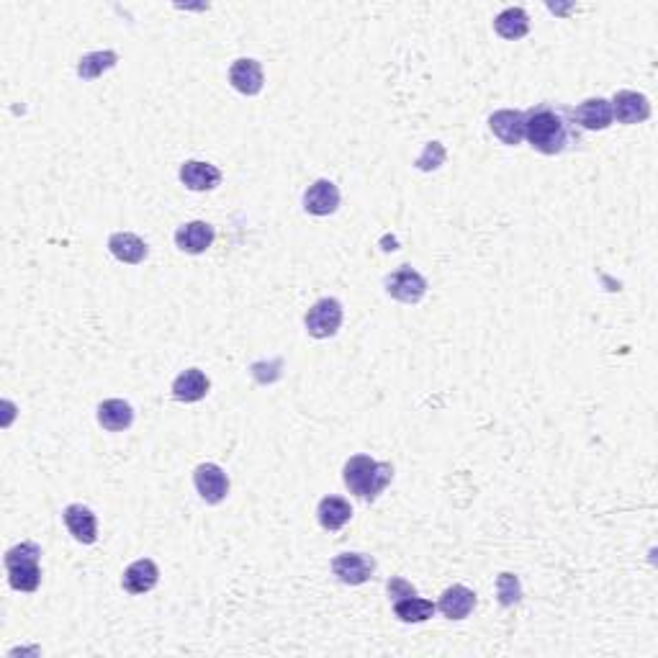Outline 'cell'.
<instances>
[{
  "label": "cell",
  "mask_w": 658,
  "mask_h": 658,
  "mask_svg": "<svg viewBox=\"0 0 658 658\" xmlns=\"http://www.w3.org/2000/svg\"><path fill=\"white\" fill-rule=\"evenodd\" d=\"M524 139L543 155H561L579 142L573 108L538 104L524 111Z\"/></svg>",
  "instance_id": "obj_1"
},
{
  "label": "cell",
  "mask_w": 658,
  "mask_h": 658,
  "mask_svg": "<svg viewBox=\"0 0 658 658\" xmlns=\"http://www.w3.org/2000/svg\"><path fill=\"white\" fill-rule=\"evenodd\" d=\"M344 486L350 492L360 496V499H368L374 502L378 494L384 492L394 479V468L391 464H381L371 455H353L347 464H344Z\"/></svg>",
  "instance_id": "obj_2"
},
{
  "label": "cell",
  "mask_w": 658,
  "mask_h": 658,
  "mask_svg": "<svg viewBox=\"0 0 658 658\" xmlns=\"http://www.w3.org/2000/svg\"><path fill=\"white\" fill-rule=\"evenodd\" d=\"M42 548L36 543H21L5 553V569L8 582L15 592H36L42 583V569H39Z\"/></svg>",
  "instance_id": "obj_3"
},
{
  "label": "cell",
  "mask_w": 658,
  "mask_h": 658,
  "mask_svg": "<svg viewBox=\"0 0 658 658\" xmlns=\"http://www.w3.org/2000/svg\"><path fill=\"white\" fill-rule=\"evenodd\" d=\"M343 324V304L337 299H319L306 314V332L316 340H327L337 334Z\"/></svg>",
  "instance_id": "obj_4"
},
{
  "label": "cell",
  "mask_w": 658,
  "mask_h": 658,
  "mask_svg": "<svg viewBox=\"0 0 658 658\" xmlns=\"http://www.w3.org/2000/svg\"><path fill=\"white\" fill-rule=\"evenodd\" d=\"M386 291H389L391 299L402 301V304H419L427 294V281L414 268L402 265L386 278Z\"/></svg>",
  "instance_id": "obj_5"
},
{
  "label": "cell",
  "mask_w": 658,
  "mask_h": 658,
  "mask_svg": "<svg viewBox=\"0 0 658 658\" xmlns=\"http://www.w3.org/2000/svg\"><path fill=\"white\" fill-rule=\"evenodd\" d=\"M194 484L195 492L201 494V499L209 502V504L224 502L226 494H229V479H226V474L216 464L198 465L194 474Z\"/></svg>",
  "instance_id": "obj_6"
},
{
  "label": "cell",
  "mask_w": 658,
  "mask_h": 658,
  "mask_svg": "<svg viewBox=\"0 0 658 658\" xmlns=\"http://www.w3.org/2000/svg\"><path fill=\"white\" fill-rule=\"evenodd\" d=\"M375 571V561L363 553H340L332 561V573L343 583L358 586L365 583Z\"/></svg>",
  "instance_id": "obj_7"
},
{
  "label": "cell",
  "mask_w": 658,
  "mask_h": 658,
  "mask_svg": "<svg viewBox=\"0 0 658 658\" xmlns=\"http://www.w3.org/2000/svg\"><path fill=\"white\" fill-rule=\"evenodd\" d=\"M613 116L620 124H641L651 116V104L643 93L635 90H620L613 98Z\"/></svg>",
  "instance_id": "obj_8"
},
{
  "label": "cell",
  "mask_w": 658,
  "mask_h": 658,
  "mask_svg": "<svg viewBox=\"0 0 658 658\" xmlns=\"http://www.w3.org/2000/svg\"><path fill=\"white\" fill-rule=\"evenodd\" d=\"M489 126H492L494 136L507 145V147H517L520 142L524 139V114L523 111H512V108H502L492 114L489 119Z\"/></svg>",
  "instance_id": "obj_9"
},
{
  "label": "cell",
  "mask_w": 658,
  "mask_h": 658,
  "mask_svg": "<svg viewBox=\"0 0 658 658\" xmlns=\"http://www.w3.org/2000/svg\"><path fill=\"white\" fill-rule=\"evenodd\" d=\"M337 206H340V191L332 180H316L304 194V209L314 216H329L337 211Z\"/></svg>",
  "instance_id": "obj_10"
},
{
  "label": "cell",
  "mask_w": 658,
  "mask_h": 658,
  "mask_svg": "<svg viewBox=\"0 0 658 658\" xmlns=\"http://www.w3.org/2000/svg\"><path fill=\"white\" fill-rule=\"evenodd\" d=\"M613 104L607 98H589L579 108H573V121L589 129V132H602L613 124Z\"/></svg>",
  "instance_id": "obj_11"
},
{
  "label": "cell",
  "mask_w": 658,
  "mask_h": 658,
  "mask_svg": "<svg viewBox=\"0 0 658 658\" xmlns=\"http://www.w3.org/2000/svg\"><path fill=\"white\" fill-rule=\"evenodd\" d=\"M62 517H65V524H67V530L73 533V538L77 543H83V545L95 543V538H98V520H95V514L88 507L70 504V507H65Z\"/></svg>",
  "instance_id": "obj_12"
},
{
  "label": "cell",
  "mask_w": 658,
  "mask_h": 658,
  "mask_svg": "<svg viewBox=\"0 0 658 658\" xmlns=\"http://www.w3.org/2000/svg\"><path fill=\"white\" fill-rule=\"evenodd\" d=\"M180 180L191 191H211L222 183V170L216 164L201 163V160H188L180 167Z\"/></svg>",
  "instance_id": "obj_13"
},
{
  "label": "cell",
  "mask_w": 658,
  "mask_h": 658,
  "mask_svg": "<svg viewBox=\"0 0 658 658\" xmlns=\"http://www.w3.org/2000/svg\"><path fill=\"white\" fill-rule=\"evenodd\" d=\"M474 607H476V594L464 583H455V586L445 589L440 602H437V610L448 620H465L468 614L474 613Z\"/></svg>",
  "instance_id": "obj_14"
},
{
  "label": "cell",
  "mask_w": 658,
  "mask_h": 658,
  "mask_svg": "<svg viewBox=\"0 0 658 658\" xmlns=\"http://www.w3.org/2000/svg\"><path fill=\"white\" fill-rule=\"evenodd\" d=\"M229 83L232 88L240 90L244 95H257L263 90V67L260 62L242 57L229 67Z\"/></svg>",
  "instance_id": "obj_15"
},
{
  "label": "cell",
  "mask_w": 658,
  "mask_h": 658,
  "mask_svg": "<svg viewBox=\"0 0 658 658\" xmlns=\"http://www.w3.org/2000/svg\"><path fill=\"white\" fill-rule=\"evenodd\" d=\"M157 579H160V571L155 566V561H150V558H139V561H135L129 569L124 571L121 586H124L129 594H145V592L155 589Z\"/></svg>",
  "instance_id": "obj_16"
},
{
  "label": "cell",
  "mask_w": 658,
  "mask_h": 658,
  "mask_svg": "<svg viewBox=\"0 0 658 658\" xmlns=\"http://www.w3.org/2000/svg\"><path fill=\"white\" fill-rule=\"evenodd\" d=\"M211 242H214V226L206 222H188L175 232V244L188 254L206 253Z\"/></svg>",
  "instance_id": "obj_17"
},
{
  "label": "cell",
  "mask_w": 658,
  "mask_h": 658,
  "mask_svg": "<svg viewBox=\"0 0 658 658\" xmlns=\"http://www.w3.org/2000/svg\"><path fill=\"white\" fill-rule=\"evenodd\" d=\"M209 378L204 371L198 368H188L173 381V396L178 402H185V404H194V402H201L206 394H209Z\"/></svg>",
  "instance_id": "obj_18"
},
{
  "label": "cell",
  "mask_w": 658,
  "mask_h": 658,
  "mask_svg": "<svg viewBox=\"0 0 658 658\" xmlns=\"http://www.w3.org/2000/svg\"><path fill=\"white\" fill-rule=\"evenodd\" d=\"M108 250H111V254H114L116 260L126 263V265H139V263L147 257V253H150L145 240H139L132 232H116V234H111V237H108Z\"/></svg>",
  "instance_id": "obj_19"
},
{
  "label": "cell",
  "mask_w": 658,
  "mask_h": 658,
  "mask_svg": "<svg viewBox=\"0 0 658 658\" xmlns=\"http://www.w3.org/2000/svg\"><path fill=\"white\" fill-rule=\"evenodd\" d=\"M135 422V409L126 404L124 399H105L104 404L98 406V424L108 430V433H121L129 430Z\"/></svg>",
  "instance_id": "obj_20"
},
{
  "label": "cell",
  "mask_w": 658,
  "mask_h": 658,
  "mask_svg": "<svg viewBox=\"0 0 658 658\" xmlns=\"http://www.w3.org/2000/svg\"><path fill=\"white\" fill-rule=\"evenodd\" d=\"M316 517H319V524L324 530L334 533V530H340L350 523L353 507H350V502H344L343 496H324L316 507Z\"/></svg>",
  "instance_id": "obj_21"
},
{
  "label": "cell",
  "mask_w": 658,
  "mask_h": 658,
  "mask_svg": "<svg viewBox=\"0 0 658 658\" xmlns=\"http://www.w3.org/2000/svg\"><path fill=\"white\" fill-rule=\"evenodd\" d=\"M494 29H496V34L502 39L517 42L530 31V18H527L523 8H507V11H502L494 18Z\"/></svg>",
  "instance_id": "obj_22"
},
{
  "label": "cell",
  "mask_w": 658,
  "mask_h": 658,
  "mask_svg": "<svg viewBox=\"0 0 658 658\" xmlns=\"http://www.w3.org/2000/svg\"><path fill=\"white\" fill-rule=\"evenodd\" d=\"M116 62H119V55L111 52V49H105V52H90V55L80 57V62H77V75L83 77V80H95V77H101L104 73H108V70H114Z\"/></svg>",
  "instance_id": "obj_23"
},
{
  "label": "cell",
  "mask_w": 658,
  "mask_h": 658,
  "mask_svg": "<svg viewBox=\"0 0 658 658\" xmlns=\"http://www.w3.org/2000/svg\"><path fill=\"white\" fill-rule=\"evenodd\" d=\"M394 613L396 617L402 620V623H424V620H430L434 614V604L430 599H422V597H404L399 599V602H394Z\"/></svg>",
  "instance_id": "obj_24"
},
{
  "label": "cell",
  "mask_w": 658,
  "mask_h": 658,
  "mask_svg": "<svg viewBox=\"0 0 658 658\" xmlns=\"http://www.w3.org/2000/svg\"><path fill=\"white\" fill-rule=\"evenodd\" d=\"M496 597L499 602L504 604V607H512V604H517L520 599H523V583L520 579L514 576V573H499V579H496Z\"/></svg>",
  "instance_id": "obj_25"
},
{
  "label": "cell",
  "mask_w": 658,
  "mask_h": 658,
  "mask_svg": "<svg viewBox=\"0 0 658 658\" xmlns=\"http://www.w3.org/2000/svg\"><path fill=\"white\" fill-rule=\"evenodd\" d=\"M443 163H445V147L440 142H430L417 157L419 170H437Z\"/></svg>",
  "instance_id": "obj_26"
},
{
  "label": "cell",
  "mask_w": 658,
  "mask_h": 658,
  "mask_svg": "<svg viewBox=\"0 0 658 658\" xmlns=\"http://www.w3.org/2000/svg\"><path fill=\"white\" fill-rule=\"evenodd\" d=\"M417 594V589L412 586V583L406 582V579H391L389 582V597L394 599V602H399V599H404V597H414Z\"/></svg>",
  "instance_id": "obj_27"
}]
</instances>
